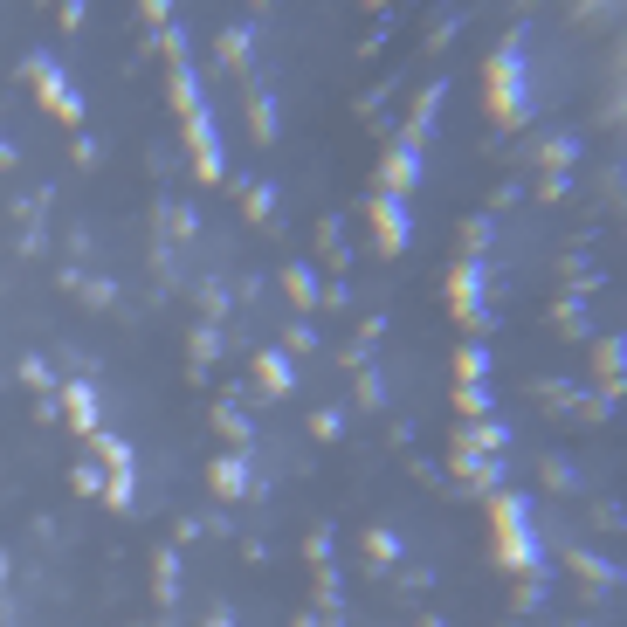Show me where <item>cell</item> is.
I'll list each match as a JSON object with an SVG mask.
<instances>
[{"instance_id": "1", "label": "cell", "mask_w": 627, "mask_h": 627, "mask_svg": "<svg viewBox=\"0 0 627 627\" xmlns=\"http://www.w3.org/2000/svg\"><path fill=\"white\" fill-rule=\"evenodd\" d=\"M524 42H531V28L517 21L510 35H503L497 49H490V63H483V90H490V118L497 125H524L531 118V76H524Z\"/></svg>"}, {"instance_id": "2", "label": "cell", "mask_w": 627, "mask_h": 627, "mask_svg": "<svg viewBox=\"0 0 627 627\" xmlns=\"http://www.w3.org/2000/svg\"><path fill=\"white\" fill-rule=\"evenodd\" d=\"M490 552L517 579H538V565H545V545L531 531V503L517 497V490H490Z\"/></svg>"}, {"instance_id": "3", "label": "cell", "mask_w": 627, "mask_h": 627, "mask_svg": "<svg viewBox=\"0 0 627 627\" xmlns=\"http://www.w3.org/2000/svg\"><path fill=\"white\" fill-rule=\"evenodd\" d=\"M483 290H490V276H483V255H462L455 269H448V311L462 317L469 331H490L497 311L483 304Z\"/></svg>"}, {"instance_id": "4", "label": "cell", "mask_w": 627, "mask_h": 627, "mask_svg": "<svg viewBox=\"0 0 627 627\" xmlns=\"http://www.w3.org/2000/svg\"><path fill=\"white\" fill-rule=\"evenodd\" d=\"M21 76L35 83V97H42V104H49L69 131H83V97H76V83L63 76V63H56V56H42V49H35V56L21 63Z\"/></svg>"}, {"instance_id": "5", "label": "cell", "mask_w": 627, "mask_h": 627, "mask_svg": "<svg viewBox=\"0 0 627 627\" xmlns=\"http://www.w3.org/2000/svg\"><path fill=\"white\" fill-rule=\"evenodd\" d=\"M97 462H104V503L111 510H131L138 503V462H131V441L125 435H97Z\"/></svg>"}, {"instance_id": "6", "label": "cell", "mask_w": 627, "mask_h": 627, "mask_svg": "<svg viewBox=\"0 0 627 627\" xmlns=\"http://www.w3.org/2000/svg\"><path fill=\"white\" fill-rule=\"evenodd\" d=\"M187 125V152H193V173L214 187L221 173H228V159H221V138H214V111H193V118H180Z\"/></svg>"}, {"instance_id": "7", "label": "cell", "mask_w": 627, "mask_h": 627, "mask_svg": "<svg viewBox=\"0 0 627 627\" xmlns=\"http://www.w3.org/2000/svg\"><path fill=\"white\" fill-rule=\"evenodd\" d=\"M414 180H421V145H414V138H393L386 159H379V187L393 193V200H407Z\"/></svg>"}, {"instance_id": "8", "label": "cell", "mask_w": 627, "mask_h": 627, "mask_svg": "<svg viewBox=\"0 0 627 627\" xmlns=\"http://www.w3.org/2000/svg\"><path fill=\"white\" fill-rule=\"evenodd\" d=\"M373 235L386 255H400L407 242H414V214H407V200H393V193H379L373 200Z\"/></svg>"}, {"instance_id": "9", "label": "cell", "mask_w": 627, "mask_h": 627, "mask_svg": "<svg viewBox=\"0 0 627 627\" xmlns=\"http://www.w3.org/2000/svg\"><path fill=\"white\" fill-rule=\"evenodd\" d=\"M56 407H63V421L76 435H104V414H97V386L90 379H69L63 393H56Z\"/></svg>"}, {"instance_id": "10", "label": "cell", "mask_w": 627, "mask_h": 627, "mask_svg": "<svg viewBox=\"0 0 627 627\" xmlns=\"http://www.w3.org/2000/svg\"><path fill=\"white\" fill-rule=\"evenodd\" d=\"M448 469H455L469 490H483V497H490V490H503V455H469V448H455V462H448Z\"/></svg>"}, {"instance_id": "11", "label": "cell", "mask_w": 627, "mask_h": 627, "mask_svg": "<svg viewBox=\"0 0 627 627\" xmlns=\"http://www.w3.org/2000/svg\"><path fill=\"white\" fill-rule=\"evenodd\" d=\"M249 49H255L249 21H235V28H221V42H214V56H221V69H228V76H249Z\"/></svg>"}, {"instance_id": "12", "label": "cell", "mask_w": 627, "mask_h": 627, "mask_svg": "<svg viewBox=\"0 0 627 627\" xmlns=\"http://www.w3.org/2000/svg\"><path fill=\"white\" fill-rule=\"evenodd\" d=\"M207 476H214V497H249V490H255L249 455H221V462H214Z\"/></svg>"}, {"instance_id": "13", "label": "cell", "mask_w": 627, "mask_h": 627, "mask_svg": "<svg viewBox=\"0 0 627 627\" xmlns=\"http://www.w3.org/2000/svg\"><path fill=\"white\" fill-rule=\"evenodd\" d=\"M455 373L469 379V386H490V373H497V352H490L483 338H469V345H455Z\"/></svg>"}, {"instance_id": "14", "label": "cell", "mask_w": 627, "mask_h": 627, "mask_svg": "<svg viewBox=\"0 0 627 627\" xmlns=\"http://www.w3.org/2000/svg\"><path fill=\"white\" fill-rule=\"evenodd\" d=\"M283 290H290V304H297V311H324V283H317V269H304V262H297V269H283Z\"/></svg>"}, {"instance_id": "15", "label": "cell", "mask_w": 627, "mask_h": 627, "mask_svg": "<svg viewBox=\"0 0 627 627\" xmlns=\"http://www.w3.org/2000/svg\"><path fill=\"white\" fill-rule=\"evenodd\" d=\"M255 379H262V393H290V386H297L290 352H255Z\"/></svg>"}, {"instance_id": "16", "label": "cell", "mask_w": 627, "mask_h": 627, "mask_svg": "<svg viewBox=\"0 0 627 627\" xmlns=\"http://www.w3.org/2000/svg\"><path fill=\"white\" fill-rule=\"evenodd\" d=\"M166 97H173V111H180V118L207 111V104H200V76H193L187 63H180V69H166Z\"/></svg>"}, {"instance_id": "17", "label": "cell", "mask_w": 627, "mask_h": 627, "mask_svg": "<svg viewBox=\"0 0 627 627\" xmlns=\"http://www.w3.org/2000/svg\"><path fill=\"white\" fill-rule=\"evenodd\" d=\"M455 448H469V455H503V448H510V428H503V421H469V435L455 441Z\"/></svg>"}, {"instance_id": "18", "label": "cell", "mask_w": 627, "mask_h": 627, "mask_svg": "<svg viewBox=\"0 0 627 627\" xmlns=\"http://www.w3.org/2000/svg\"><path fill=\"white\" fill-rule=\"evenodd\" d=\"M214 428L235 441V455H249V441H255V428H249V414L242 407H214Z\"/></svg>"}, {"instance_id": "19", "label": "cell", "mask_w": 627, "mask_h": 627, "mask_svg": "<svg viewBox=\"0 0 627 627\" xmlns=\"http://www.w3.org/2000/svg\"><path fill=\"white\" fill-rule=\"evenodd\" d=\"M249 118H255V138L276 145V125H283V118H276V97H269V90H255L249 97Z\"/></svg>"}, {"instance_id": "20", "label": "cell", "mask_w": 627, "mask_h": 627, "mask_svg": "<svg viewBox=\"0 0 627 627\" xmlns=\"http://www.w3.org/2000/svg\"><path fill=\"white\" fill-rule=\"evenodd\" d=\"M565 565H572V572H579L586 586H614V579H621L614 565H607V559H593V552H565Z\"/></svg>"}, {"instance_id": "21", "label": "cell", "mask_w": 627, "mask_h": 627, "mask_svg": "<svg viewBox=\"0 0 627 627\" xmlns=\"http://www.w3.org/2000/svg\"><path fill=\"white\" fill-rule=\"evenodd\" d=\"M455 407H462V421H490L497 400H490V386H469V379H462V386H455Z\"/></svg>"}, {"instance_id": "22", "label": "cell", "mask_w": 627, "mask_h": 627, "mask_svg": "<svg viewBox=\"0 0 627 627\" xmlns=\"http://www.w3.org/2000/svg\"><path fill=\"white\" fill-rule=\"evenodd\" d=\"M152 572H159V579H152V586H159V600L173 607V600H180V552H159V559H152Z\"/></svg>"}, {"instance_id": "23", "label": "cell", "mask_w": 627, "mask_h": 627, "mask_svg": "<svg viewBox=\"0 0 627 627\" xmlns=\"http://www.w3.org/2000/svg\"><path fill=\"white\" fill-rule=\"evenodd\" d=\"M621 359H627L621 338H607V345L593 352V366H600V379H607V393H621Z\"/></svg>"}, {"instance_id": "24", "label": "cell", "mask_w": 627, "mask_h": 627, "mask_svg": "<svg viewBox=\"0 0 627 627\" xmlns=\"http://www.w3.org/2000/svg\"><path fill=\"white\" fill-rule=\"evenodd\" d=\"M242 200H249V221H276V187H262V180H242Z\"/></svg>"}, {"instance_id": "25", "label": "cell", "mask_w": 627, "mask_h": 627, "mask_svg": "<svg viewBox=\"0 0 627 627\" xmlns=\"http://www.w3.org/2000/svg\"><path fill=\"white\" fill-rule=\"evenodd\" d=\"M366 559L393 565V559H400V531H366Z\"/></svg>"}, {"instance_id": "26", "label": "cell", "mask_w": 627, "mask_h": 627, "mask_svg": "<svg viewBox=\"0 0 627 627\" xmlns=\"http://www.w3.org/2000/svg\"><path fill=\"white\" fill-rule=\"evenodd\" d=\"M214 359H221V331L200 324V331H193V366H214Z\"/></svg>"}, {"instance_id": "27", "label": "cell", "mask_w": 627, "mask_h": 627, "mask_svg": "<svg viewBox=\"0 0 627 627\" xmlns=\"http://www.w3.org/2000/svg\"><path fill=\"white\" fill-rule=\"evenodd\" d=\"M572 159H579V138H552V145H545V173H565Z\"/></svg>"}, {"instance_id": "28", "label": "cell", "mask_w": 627, "mask_h": 627, "mask_svg": "<svg viewBox=\"0 0 627 627\" xmlns=\"http://www.w3.org/2000/svg\"><path fill=\"white\" fill-rule=\"evenodd\" d=\"M21 379H28L35 393H56V373H49V359H35V352L21 359Z\"/></svg>"}, {"instance_id": "29", "label": "cell", "mask_w": 627, "mask_h": 627, "mask_svg": "<svg viewBox=\"0 0 627 627\" xmlns=\"http://www.w3.org/2000/svg\"><path fill=\"white\" fill-rule=\"evenodd\" d=\"M462 249H469V255H483V249H490V214L462 221Z\"/></svg>"}, {"instance_id": "30", "label": "cell", "mask_w": 627, "mask_h": 627, "mask_svg": "<svg viewBox=\"0 0 627 627\" xmlns=\"http://www.w3.org/2000/svg\"><path fill=\"white\" fill-rule=\"evenodd\" d=\"M200 324H214V317H228V290H221V283H200Z\"/></svg>"}, {"instance_id": "31", "label": "cell", "mask_w": 627, "mask_h": 627, "mask_svg": "<svg viewBox=\"0 0 627 627\" xmlns=\"http://www.w3.org/2000/svg\"><path fill=\"white\" fill-rule=\"evenodd\" d=\"M311 435H317V441H338V435H345V414H338V407L311 414Z\"/></svg>"}, {"instance_id": "32", "label": "cell", "mask_w": 627, "mask_h": 627, "mask_svg": "<svg viewBox=\"0 0 627 627\" xmlns=\"http://www.w3.org/2000/svg\"><path fill=\"white\" fill-rule=\"evenodd\" d=\"M69 483H76V490H83V497H104V469H97V462H83V469H76V476H69Z\"/></svg>"}, {"instance_id": "33", "label": "cell", "mask_w": 627, "mask_h": 627, "mask_svg": "<svg viewBox=\"0 0 627 627\" xmlns=\"http://www.w3.org/2000/svg\"><path fill=\"white\" fill-rule=\"evenodd\" d=\"M545 490H579V476H572V462H545Z\"/></svg>"}, {"instance_id": "34", "label": "cell", "mask_w": 627, "mask_h": 627, "mask_svg": "<svg viewBox=\"0 0 627 627\" xmlns=\"http://www.w3.org/2000/svg\"><path fill=\"white\" fill-rule=\"evenodd\" d=\"M359 400H366V407H386V379H379V373H359Z\"/></svg>"}, {"instance_id": "35", "label": "cell", "mask_w": 627, "mask_h": 627, "mask_svg": "<svg viewBox=\"0 0 627 627\" xmlns=\"http://www.w3.org/2000/svg\"><path fill=\"white\" fill-rule=\"evenodd\" d=\"M311 565L317 572H331V531H324V524L311 531Z\"/></svg>"}, {"instance_id": "36", "label": "cell", "mask_w": 627, "mask_h": 627, "mask_svg": "<svg viewBox=\"0 0 627 627\" xmlns=\"http://www.w3.org/2000/svg\"><path fill=\"white\" fill-rule=\"evenodd\" d=\"M283 345H290V352H311L317 331H311V324H290V338H283Z\"/></svg>"}, {"instance_id": "37", "label": "cell", "mask_w": 627, "mask_h": 627, "mask_svg": "<svg viewBox=\"0 0 627 627\" xmlns=\"http://www.w3.org/2000/svg\"><path fill=\"white\" fill-rule=\"evenodd\" d=\"M200 627H235V614H228V607H214V614H207Z\"/></svg>"}, {"instance_id": "38", "label": "cell", "mask_w": 627, "mask_h": 627, "mask_svg": "<svg viewBox=\"0 0 627 627\" xmlns=\"http://www.w3.org/2000/svg\"><path fill=\"white\" fill-rule=\"evenodd\" d=\"M7 166H14V145H7V138H0V173H7Z\"/></svg>"}, {"instance_id": "39", "label": "cell", "mask_w": 627, "mask_h": 627, "mask_svg": "<svg viewBox=\"0 0 627 627\" xmlns=\"http://www.w3.org/2000/svg\"><path fill=\"white\" fill-rule=\"evenodd\" d=\"M297 627H324V614H304V621H297Z\"/></svg>"}, {"instance_id": "40", "label": "cell", "mask_w": 627, "mask_h": 627, "mask_svg": "<svg viewBox=\"0 0 627 627\" xmlns=\"http://www.w3.org/2000/svg\"><path fill=\"white\" fill-rule=\"evenodd\" d=\"M0 586H7V552H0Z\"/></svg>"}]
</instances>
